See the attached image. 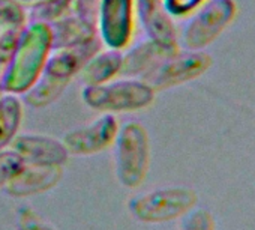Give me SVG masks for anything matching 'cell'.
Segmentation results:
<instances>
[{"mask_svg": "<svg viewBox=\"0 0 255 230\" xmlns=\"http://www.w3.org/2000/svg\"><path fill=\"white\" fill-rule=\"evenodd\" d=\"M212 65V57L203 51H173L156 62L141 77L155 92L171 89L203 75Z\"/></svg>", "mask_w": 255, "mask_h": 230, "instance_id": "obj_6", "label": "cell"}, {"mask_svg": "<svg viewBox=\"0 0 255 230\" xmlns=\"http://www.w3.org/2000/svg\"><path fill=\"white\" fill-rule=\"evenodd\" d=\"M236 12L234 0H207L183 26L180 45L189 51H201L233 23Z\"/></svg>", "mask_w": 255, "mask_h": 230, "instance_id": "obj_5", "label": "cell"}, {"mask_svg": "<svg viewBox=\"0 0 255 230\" xmlns=\"http://www.w3.org/2000/svg\"><path fill=\"white\" fill-rule=\"evenodd\" d=\"M21 167V158L11 148L0 151V190L6 188V185L20 172Z\"/></svg>", "mask_w": 255, "mask_h": 230, "instance_id": "obj_16", "label": "cell"}, {"mask_svg": "<svg viewBox=\"0 0 255 230\" xmlns=\"http://www.w3.org/2000/svg\"><path fill=\"white\" fill-rule=\"evenodd\" d=\"M207 0H162V5L170 17H185L192 14Z\"/></svg>", "mask_w": 255, "mask_h": 230, "instance_id": "obj_18", "label": "cell"}, {"mask_svg": "<svg viewBox=\"0 0 255 230\" xmlns=\"http://www.w3.org/2000/svg\"><path fill=\"white\" fill-rule=\"evenodd\" d=\"M116 176L122 187L135 190L147 178L150 167V139L138 121H128L119 127L114 140Z\"/></svg>", "mask_w": 255, "mask_h": 230, "instance_id": "obj_2", "label": "cell"}, {"mask_svg": "<svg viewBox=\"0 0 255 230\" xmlns=\"http://www.w3.org/2000/svg\"><path fill=\"white\" fill-rule=\"evenodd\" d=\"M134 0H101L99 32L108 48L120 50L132 35Z\"/></svg>", "mask_w": 255, "mask_h": 230, "instance_id": "obj_8", "label": "cell"}, {"mask_svg": "<svg viewBox=\"0 0 255 230\" xmlns=\"http://www.w3.org/2000/svg\"><path fill=\"white\" fill-rule=\"evenodd\" d=\"M23 122V102L18 95L0 96V151L8 149L18 136Z\"/></svg>", "mask_w": 255, "mask_h": 230, "instance_id": "obj_13", "label": "cell"}, {"mask_svg": "<svg viewBox=\"0 0 255 230\" xmlns=\"http://www.w3.org/2000/svg\"><path fill=\"white\" fill-rule=\"evenodd\" d=\"M81 98L86 105L96 111L116 114L149 107L155 99V90L143 80L122 78L84 86Z\"/></svg>", "mask_w": 255, "mask_h": 230, "instance_id": "obj_3", "label": "cell"}, {"mask_svg": "<svg viewBox=\"0 0 255 230\" xmlns=\"http://www.w3.org/2000/svg\"><path fill=\"white\" fill-rule=\"evenodd\" d=\"M176 50L177 48H168V47H164L150 39V41L138 45L126 57H123V65H122L120 72H125V74L141 72V74H144L156 62H159L162 57H165L167 54H170Z\"/></svg>", "mask_w": 255, "mask_h": 230, "instance_id": "obj_14", "label": "cell"}, {"mask_svg": "<svg viewBox=\"0 0 255 230\" xmlns=\"http://www.w3.org/2000/svg\"><path fill=\"white\" fill-rule=\"evenodd\" d=\"M53 32L45 23L29 24L20 36L3 74L5 93H26L39 80L51 54Z\"/></svg>", "mask_w": 255, "mask_h": 230, "instance_id": "obj_1", "label": "cell"}, {"mask_svg": "<svg viewBox=\"0 0 255 230\" xmlns=\"http://www.w3.org/2000/svg\"><path fill=\"white\" fill-rule=\"evenodd\" d=\"M138 6L150 39L164 47L177 48L176 32L170 15L162 5V0H138Z\"/></svg>", "mask_w": 255, "mask_h": 230, "instance_id": "obj_11", "label": "cell"}, {"mask_svg": "<svg viewBox=\"0 0 255 230\" xmlns=\"http://www.w3.org/2000/svg\"><path fill=\"white\" fill-rule=\"evenodd\" d=\"M63 176L62 167L27 166L23 164L20 172L6 185V193L15 199H26L51 191Z\"/></svg>", "mask_w": 255, "mask_h": 230, "instance_id": "obj_10", "label": "cell"}, {"mask_svg": "<svg viewBox=\"0 0 255 230\" xmlns=\"http://www.w3.org/2000/svg\"><path fill=\"white\" fill-rule=\"evenodd\" d=\"M15 220L17 230H54V227L30 206H21L15 214Z\"/></svg>", "mask_w": 255, "mask_h": 230, "instance_id": "obj_17", "label": "cell"}, {"mask_svg": "<svg viewBox=\"0 0 255 230\" xmlns=\"http://www.w3.org/2000/svg\"><path fill=\"white\" fill-rule=\"evenodd\" d=\"M27 166L63 167L69 152L62 140L42 134H18L9 146Z\"/></svg>", "mask_w": 255, "mask_h": 230, "instance_id": "obj_9", "label": "cell"}, {"mask_svg": "<svg viewBox=\"0 0 255 230\" xmlns=\"http://www.w3.org/2000/svg\"><path fill=\"white\" fill-rule=\"evenodd\" d=\"M122 65L123 56L119 50L110 48L108 51H102L84 63L81 74L83 81L86 86L107 83L122 71Z\"/></svg>", "mask_w": 255, "mask_h": 230, "instance_id": "obj_12", "label": "cell"}, {"mask_svg": "<svg viewBox=\"0 0 255 230\" xmlns=\"http://www.w3.org/2000/svg\"><path fill=\"white\" fill-rule=\"evenodd\" d=\"M119 127L120 124L116 114L102 113L90 124L68 131L62 142L65 143L69 155H95L114 145Z\"/></svg>", "mask_w": 255, "mask_h": 230, "instance_id": "obj_7", "label": "cell"}, {"mask_svg": "<svg viewBox=\"0 0 255 230\" xmlns=\"http://www.w3.org/2000/svg\"><path fill=\"white\" fill-rule=\"evenodd\" d=\"M180 230H215L213 215L204 208H192L182 217Z\"/></svg>", "mask_w": 255, "mask_h": 230, "instance_id": "obj_15", "label": "cell"}, {"mask_svg": "<svg viewBox=\"0 0 255 230\" xmlns=\"http://www.w3.org/2000/svg\"><path fill=\"white\" fill-rule=\"evenodd\" d=\"M197 205V194L186 187H164L135 196L129 212L144 224H164L182 218Z\"/></svg>", "mask_w": 255, "mask_h": 230, "instance_id": "obj_4", "label": "cell"}]
</instances>
